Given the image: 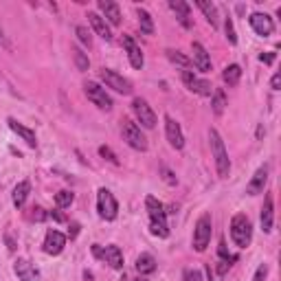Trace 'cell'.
I'll return each mask as SVG.
<instances>
[{
  "label": "cell",
  "mask_w": 281,
  "mask_h": 281,
  "mask_svg": "<svg viewBox=\"0 0 281 281\" xmlns=\"http://www.w3.org/2000/svg\"><path fill=\"white\" fill-rule=\"evenodd\" d=\"M145 206L150 211V228L156 238H169V226H167V211L162 202H158L154 196L145 198Z\"/></svg>",
  "instance_id": "obj_1"
},
{
  "label": "cell",
  "mask_w": 281,
  "mask_h": 281,
  "mask_svg": "<svg viewBox=\"0 0 281 281\" xmlns=\"http://www.w3.org/2000/svg\"><path fill=\"white\" fill-rule=\"evenodd\" d=\"M209 140H211L213 158H216L218 176H220V178H226L228 172H231V160H228V154H226L224 140H222V136L218 134V130H211V132H209Z\"/></svg>",
  "instance_id": "obj_2"
},
{
  "label": "cell",
  "mask_w": 281,
  "mask_h": 281,
  "mask_svg": "<svg viewBox=\"0 0 281 281\" xmlns=\"http://www.w3.org/2000/svg\"><path fill=\"white\" fill-rule=\"evenodd\" d=\"M231 240L240 248H246L250 240H253V224H250V220L244 213H238L231 220Z\"/></svg>",
  "instance_id": "obj_3"
},
{
  "label": "cell",
  "mask_w": 281,
  "mask_h": 281,
  "mask_svg": "<svg viewBox=\"0 0 281 281\" xmlns=\"http://www.w3.org/2000/svg\"><path fill=\"white\" fill-rule=\"evenodd\" d=\"M97 211H99L101 220H106V222H112L116 218V213H119L116 198L112 196V191H108L106 187H101L97 191Z\"/></svg>",
  "instance_id": "obj_4"
},
{
  "label": "cell",
  "mask_w": 281,
  "mask_h": 281,
  "mask_svg": "<svg viewBox=\"0 0 281 281\" xmlns=\"http://www.w3.org/2000/svg\"><path fill=\"white\" fill-rule=\"evenodd\" d=\"M121 134H123V140L132 147V150H138V152L147 150V138H145V134L140 132V128L134 121L125 119L123 125H121Z\"/></svg>",
  "instance_id": "obj_5"
},
{
  "label": "cell",
  "mask_w": 281,
  "mask_h": 281,
  "mask_svg": "<svg viewBox=\"0 0 281 281\" xmlns=\"http://www.w3.org/2000/svg\"><path fill=\"white\" fill-rule=\"evenodd\" d=\"M211 228H213L211 216L209 213H204V216H200V220L196 222V228H194V248L198 250V253H204V248L209 246Z\"/></svg>",
  "instance_id": "obj_6"
},
{
  "label": "cell",
  "mask_w": 281,
  "mask_h": 281,
  "mask_svg": "<svg viewBox=\"0 0 281 281\" xmlns=\"http://www.w3.org/2000/svg\"><path fill=\"white\" fill-rule=\"evenodd\" d=\"M84 90H86V97L99 110H112V99H110V95L106 92V88H101L99 84H95V81H86Z\"/></svg>",
  "instance_id": "obj_7"
},
{
  "label": "cell",
  "mask_w": 281,
  "mask_h": 281,
  "mask_svg": "<svg viewBox=\"0 0 281 281\" xmlns=\"http://www.w3.org/2000/svg\"><path fill=\"white\" fill-rule=\"evenodd\" d=\"M99 77H101L103 84H106V88H112V90L121 92V95H130L132 92V84L123 75H119V73H114L110 68H101Z\"/></svg>",
  "instance_id": "obj_8"
},
{
  "label": "cell",
  "mask_w": 281,
  "mask_h": 281,
  "mask_svg": "<svg viewBox=\"0 0 281 281\" xmlns=\"http://www.w3.org/2000/svg\"><path fill=\"white\" fill-rule=\"evenodd\" d=\"M132 110H134L136 119H138V123L143 125V128H147V130L156 128V114H154V110L150 108V103H147L145 99L136 97L134 101H132Z\"/></svg>",
  "instance_id": "obj_9"
},
{
  "label": "cell",
  "mask_w": 281,
  "mask_h": 281,
  "mask_svg": "<svg viewBox=\"0 0 281 281\" xmlns=\"http://www.w3.org/2000/svg\"><path fill=\"white\" fill-rule=\"evenodd\" d=\"M182 81L187 84L189 90H191V92H196V95H202V97H211V95H213V86H211V81L196 77L191 71H182Z\"/></svg>",
  "instance_id": "obj_10"
},
{
  "label": "cell",
  "mask_w": 281,
  "mask_h": 281,
  "mask_svg": "<svg viewBox=\"0 0 281 281\" xmlns=\"http://www.w3.org/2000/svg\"><path fill=\"white\" fill-rule=\"evenodd\" d=\"M250 27H253V31L257 35H262V38H268L275 31V22H272L270 16H266V13H250Z\"/></svg>",
  "instance_id": "obj_11"
},
{
  "label": "cell",
  "mask_w": 281,
  "mask_h": 281,
  "mask_svg": "<svg viewBox=\"0 0 281 281\" xmlns=\"http://www.w3.org/2000/svg\"><path fill=\"white\" fill-rule=\"evenodd\" d=\"M165 132H167V140L174 150H182L184 147V136H182V130L180 125L176 123L172 116H165Z\"/></svg>",
  "instance_id": "obj_12"
},
{
  "label": "cell",
  "mask_w": 281,
  "mask_h": 281,
  "mask_svg": "<svg viewBox=\"0 0 281 281\" xmlns=\"http://www.w3.org/2000/svg\"><path fill=\"white\" fill-rule=\"evenodd\" d=\"M123 46H125V51H128L130 64L134 66L136 71L143 68V64H145V60H143V51H140L138 44L132 40V35H123Z\"/></svg>",
  "instance_id": "obj_13"
},
{
  "label": "cell",
  "mask_w": 281,
  "mask_h": 281,
  "mask_svg": "<svg viewBox=\"0 0 281 281\" xmlns=\"http://www.w3.org/2000/svg\"><path fill=\"white\" fill-rule=\"evenodd\" d=\"M66 246V238L60 231H49L44 238V253L46 255H60Z\"/></svg>",
  "instance_id": "obj_14"
},
{
  "label": "cell",
  "mask_w": 281,
  "mask_h": 281,
  "mask_svg": "<svg viewBox=\"0 0 281 281\" xmlns=\"http://www.w3.org/2000/svg\"><path fill=\"white\" fill-rule=\"evenodd\" d=\"M191 53H194V64L198 71H202V73L211 71V55L206 53V49L200 42H191Z\"/></svg>",
  "instance_id": "obj_15"
},
{
  "label": "cell",
  "mask_w": 281,
  "mask_h": 281,
  "mask_svg": "<svg viewBox=\"0 0 281 281\" xmlns=\"http://www.w3.org/2000/svg\"><path fill=\"white\" fill-rule=\"evenodd\" d=\"M268 182V167H260L255 172V176L250 178V182L246 184V194L248 196H257V194H264V187Z\"/></svg>",
  "instance_id": "obj_16"
},
{
  "label": "cell",
  "mask_w": 281,
  "mask_h": 281,
  "mask_svg": "<svg viewBox=\"0 0 281 281\" xmlns=\"http://www.w3.org/2000/svg\"><path fill=\"white\" fill-rule=\"evenodd\" d=\"M13 270H16L20 281H38L40 279V270L29 260H18L16 266H13Z\"/></svg>",
  "instance_id": "obj_17"
},
{
  "label": "cell",
  "mask_w": 281,
  "mask_h": 281,
  "mask_svg": "<svg viewBox=\"0 0 281 281\" xmlns=\"http://www.w3.org/2000/svg\"><path fill=\"white\" fill-rule=\"evenodd\" d=\"M262 228L264 233H270L272 231V224H275V204H272V196L268 194L264 198V206H262Z\"/></svg>",
  "instance_id": "obj_18"
},
{
  "label": "cell",
  "mask_w": 281,
  "mask_h": 281,
  "mask_svg": "<svg viewBox=\"0 0 281 281\" xmlns=\"http://www.w3.org/2000/svg\"><path fill=\"white\" fill-rule=\"evenodd\" d=\"M99 9L112 27L121 25V9H119V5L116 3H112V0H99Z\"/></svg>",
  "instance_id": "obj_19"
},
{
  "label": "cell",
  "mask_w": 281,
  "mask_h": 281,
  "mask_svg": "<svg viewBox=\"0 0 281 281\" xmlns=\"http://www.w3.org/2000/svg\"><path fill=\"white\" fill-rule=\"evenodd\" d=\"M99 260H103L106 264H110L114 270H121V268H123V253H121L119 246H106V248L101 250Z\"/></svg>",
  "instance_id": "obj_20"
},
{
  "label": "cell",
  "mask_w": 281,
  "mask_h": 281,
  "mask_svg": "<svg viewBox=\"0 0 281 281\" xmlns=\"http://www.w3.org/2000/svg\"><path fill=\"white\" fill-rule=\"evenodd\" d=\"M7 123H9V128L16 132V134L25 140V143L29 145V147H35L38 145V138H35V132L33 130H29V128H25L22 123H18L16 119H7Z\"/></svg>",
  "instance_id": "obj_21"
},
{
  "label": "cell",
  "mask_w": 281,
  "mask_h": 281,
  "mask_svg": "<svg viewBox=\"0 0 281 281\" xmlns=\"http://www.w3.org/2000/svg\"><path fill=\"white\" fill-rule=\"evenodd\" d=\"M88 20H90V25H92V29H95V33L99 35V38H103L106 42H110L112 40V33H110V29H108V25H106V20H103L99 13H88Z\"/></svg>",
  "instance_id": "obj_22"
},
{
  "label": "cell",
  "mask_w": 281,
  "mask_h": 281,
  "mask_svg": "<svg viewBox=\"0 0 281 281\" xmlns=\"http://www.w3.org/2000/svg\"><path fill=\"white\" fill-rule=\"evenodd\" d=\"M169 9H172L176 13V18L180 20V25L182 27H191V22H189V5L184 3V0H169Z\"/></svg>",
  "instance_id": "obj_23"
},
{
  "label": "cell",
  "mask_w": 281,
  "mask_h": 281,
  "mask_svg": "<svg viewBox=\"0 0 281 281\" xmlns=\"http://www.w3.org/2000/svg\"><path fill=\"white\" fill-rule=\"evenodd\" d=\"M136 272L138 275H152L154 270H156V260H154L152 255H147V253H143V255H138V260H136Z\"/></svg>",
  "instance_id": "obj_24"
},
{
  "label": "cell",
  "mask_w": 281,
  "mask_h": 281,
  "mask_svg": "<svg viewBox=\"0 0 281 281\" xmlns=\"http://www.w3.org/2000/svg\"><path fill=\"white\" fill-rule=\"evenodd\" d=\"M242 77V66L240 64H228L224 73H222V79H224L226 86H238Z\"/></svg>",
  "instance_id": "obj_25"
},
{
  "label": "cell",
  "mask_w": 281,
  "mask_h": 281,
  "mask_svg": "<svg viewBox=\"0 0 281 281\" xmlns=\"http://www.w3.org/2000/svg\"><path fill=\"white\" fill-rule=\"evenodd\" d=\"M29 194H31V184H29V180L18 182V184H16V189H13V204H16L18 209H20V206L27 202Z\"/></svg>",
  "instance_id": "obj_26"
},
{
  "label": "cell",
  "mask_w": 281,
  "mask_h": 281,
  "mask_svg": "<svg viewBox=\"0 0 281 281\" xmlns=\"http://www.w3.org/2000/svg\"><path fill=\"white\" fill-rule=\"evenodd\" d=\"M136 16H138V27H140V31H143L145 35H152L154 33V22H152V16L147 13L145 9H136Z\"/></svg>",
  "instance_id": "obj_27"
},
{
  "label": "cell",
  "mask_w": 281,
  "mask_h": 281,
  "mask_svg": "<svg viewBox=\"0 0 281 281\" xmlns=\"http://www.w3.org/2000/svg\"><path fill=\"white\" fill-rule=\"evenodd\" d=\"M211 106H213V112H216L218 116L224 112V108L228 106V103H226V95H224V90H222V88H216V90H213V101H211Z\"/></svg>",
  "instance_id": "obj_28"
},
{
  "label": "cell",
  "mask_w": 281,
  "mask_h": 281,
  "mask_svg": "<svg viewBox=\"0 0 281 281\" xmlns=\"http://www.w3.org/2000/svg\"><path fill=\"white\" fill-rule=\"evenodd\" d=\"M198 7L204 11V16H206V20L211 22V27H218V9H216V5L206 3V0H198Z\"/></svg>",
  "instance_id": "obj_29"
},
{
  "label": "cell",
  "mask_w": 281,
  "mask_h": 281,
  "mask_svg": "<svg viewBox=\"0 0 281 281\" xmlns=\"http://www.w3.org/2000/svg\"><path fill=\"white\" fill-rule=\"evenodd\" d=\"M165 53H167V60H169V62H172V64H178V66H182V68H189V66H191V60H189V57H187V55H182V53H180V51L167 49V51H165Z\"/></svg>",
  "instance_id": "obj_30"
},
{
  "label": "cell",
  "mask_w": 281,
  "mask_h": 281,
  "mask_svg": "<svg viewBox=\"0 0 281 281\" xmlns=\"http://www.w3.org/2000/svg\"><path fill=\"white\" fill-rule=\"evenodd\" d=\"M73 200H75V194L73 191H60V194H55V206L57 209H66V206H71Z\"/></svg>",
  "instance_id": "obj_31"
},
{
  "label": "cell",
  "mask_w": 281,
  "mask_h": 281,
  "mask_svg": "<svg viewBox=\"0 0 281 281\" xmlns=\"http://www.w3.org/2000/svg\"><path fill=\"white\" fill-rule=\"evenodd\" d=\"M73 57H75V64H77L79 71H88V68H90V60H88L86 53L81 49H77V46L73 49Z\"/></svg>",
  "instance_id": "obj_32"
},
{
  "label": "cell",
  "mask_w": 281,
  "mask_h": 281,
  "mask_svg": "<svg viewBox=\"0 0 281 281\" xmlns=\"http://www.w3.org/2000/svg\"><path fill=\"white\" fill-rule=\"evenodd\" d=\"M75 33H77V38H79V42L84 44V46H90V44H92V35H90V31H88L86 27H77Z\"/></svg>",
  "instance_id": "obj_33"
},
{
  "label": "cell",
  "mask_w": 281,
  "mask_h": 281,
  "mask_svg": "<svg viewBox=\"0 0 281 281\" xmlns=\"http://www.w3.org/2000/svg\"><path fill=\"white\" fill-rule=\"evenodd\" d=\"M99 154H101V156L106 158V160L112 162V165H119V158H116V154H114L112 150H110L108 145H101V147H99Z\"/></svg>",
  "instance_id": "obj_34"
},
{
  "label": "cell",
  "mask_w": 281,
  "mask_h": 281,
  "mask_svg": "<svg viewBox=\"0 0 281 281\" xmlns=\"http://www.w3.org/2000/svg\"><path fill=\"white\" fill-rule=\"evenodd\" d=\"M224 29H226V38H228V42H231V44H238V35H235V29H233V20H231V18H226Z\"/></svg>",
  "instance_id": "obj_35"
},
{
  "label": "cell",
  "mask_w": 281,
  "mask_h": 281,
  "mask_svg": "<svg viewBox=\"0 0 281 281\" xmlns=\"http://www.w3.org/2000/svg\"><path fill=\"white\" fill-rule=\"evenodd\" d=\"M184 281H202V272L200 270H184V275H182Z\"/></svg>",
  "instance_id": "obj_36"
},
{
  "label": "cell",
  "mask_w": 281,
  "mask_h": 281,
  "mask_svg": "<svg viewBox=\"0 0 281 281\" xmlns=\"http://www.w3.org/2000/svg\"><path fill=\"white\" fill-rule=\"evenodd\" d=\"M31 211H33V213H31V220H35V222H42L44 218H46V213H44L42 206H33Z\"/></svg>",
  "instance_id": "obj_37"
},
{
  "label": "cell",
  "mask_w": 281,
  "mask_h": 281,
  "mask_svg": "<svg viewBox=\"0 0 281 281\" xmlns=\"http://www.w3.org/2000/svg\"><path fill=\"white\" fill-rule=\"evenodd\" d=\"M266 275H268V266H266V264H262L260 268H257V272H255L253 281H264V279H266Z\"/></svg>",
  "instance_id": "obj_38"
},
{
  "label": "cell",
  "mask_w": 281,
  "mask_h": 281,
  "mask_svg": "<svg viewBox=\"0 0 281 281\" xmlns=\"http://www.w3.org/2000/svg\"><path fill=\"white\" fill-rule=\"evenodd\" d=\"M160 172H162V178H165V182H169V184H176V182H178V180H176V176H174L172 172H169L167 167H162Z\"/></svg>",
  "instance_id": "obj_39"
},
{
  "label": "cell",
  "mask_w": 281,
  "mask_h": 281,
  "mask_svg": "<svg viewBox=\"0 0 281 281\" xmlns=\"http://www.w3.org/2000/svg\"><path fill=\"white\" fill-rule=\"evenodd\" d=\"M275 53H262L260 55V62H264V64H272V62H275Z\"/></svg>",
  "instance_id": "obj_40"
},
{
  "label": "cell",
  "mask_w": 281,
  "mask_h": 281,
  "mask_svg": "<svg viewBox=\"0 0 281 281\" xmlns=\"http://www.w3.org/2000/svg\"><path fill=\"white\" fill-rule=\"evenodd\" d=\"M279 86H281V73H275V77L270 81V88L272 90H279Z\"/></svg>",
  "instance_id": "obj_41"
},
{
  "label": "cell",
  "mask_w": 281,
  "mask_h": 281,
  "mask_svg": "<svg viewBox=\"0 0 281 281\" xmlns=\"http://www.w3.org/2000/svg\"><path fill=\"white\" fill-rule=\"evenodd\" d=\"M77 233H79V224H77V222H73V224H71V233H68V235H71V240H73V238H77Z\"/></svg>",
  "instance_id": "obj_42"
},
{
  "label": "cell",
  "mask_w": 281,
  "mask_h": 281,
  "mask_svg": "<svg viewBox=\"0 0 281 281\" xmlns=\"http://www.w3.org/2000/svg\"><path fill=\"white\" fill-rule=\"evenodd\" d=\"M228 268H231V264H228V262H222V264L218 266V272H220V275H224Z\"/></svg>",
  "instance_id": "obj_43"
},
{
  "label": "cell",
  "mask_w": 281,
  "mask_h": 281,
  "mask_svg": "<svg viewBox=\"0 0 281 281\" xmlns=\"http://www.w3.org/2000/svg\"><path fill=\"white\" fill-rule=\"evenodd\" d=\"M5 240H7V244H9V250H16V242L11 240V235H9V233L5 235Z\"/></svg>",
  "instance_id": "obj_44"
},
{
  "label": "cell",
  "mask_w": 281,
  "mask_h": 281,
  "mask_svg": "<svg viewBox=\"0 0 281 281\" xmlns=\"http://www.w3.org/2000/svg\"><path fill=\"white\" fill-rule=\"evenodd\" d=\"M204 272H206V279H209V281H216V277H213V270H211V266H206Z\"/></svg>",
  "instance_id": "obj_45"
},
{
  "label": "cell",
  "mask_w": 281,
  "mask_h": 281,
  "mask_svg": "<svg viewBox=\"0 0 281 281\" xmlns=\"http://www.w3.org/2000/svg\"><path fill=\"white\" fill-rule=\"evenodd\" d=\"M51 216H53V220H57V222H64V216H62V213L53 211V213H51Z\"/></svg>",
  "instance_id": "obj_46"
},
{
  "label": "cell",
  "mask_w": 281,
  "mask_h": 281,
  "mask_svg": "<svg viewBox=\"0 0 281 281\" xmlns=\"http://www.w3.org/2000/svg\"><path fill=\"white\" fill-rule=\"evenodd\" d=\"M0 44H5V46L9 49V44H7V40H5V33H3V29H0Z\"/></svg>",
  "instance_id": "obj_47"
},
{
  "label": "cell",
  "mask_w": 281,
  "mask_h": 281,
  "mask_svg": "<svg viewBox=\"0 0 281 281\" xmlns=\"http://www.w3.org/2000/svg\"><path fill=\"white\" fill-rule=\"evenodd\" d=\"M134 281H145V279H143V277H140V279H134Z\"/></svg>",
  "instance_id": "obj_48"
}]
</instances>
